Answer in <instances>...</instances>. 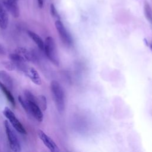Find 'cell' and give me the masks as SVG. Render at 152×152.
<instances>
[{
  "instance_id": "obj_11",
  "label": "cell",
  "mask_w": 152,
  "mask_h": 152,
  "mask_svg": "<svg viewBox=\"0 0 152 152\" xmlns=\"http://www.w3.org/2000/svg\"><path fill=\"white\" fill-rule=\"evenodd\" d=\"M8 11L4 6L1 1H0V27L5 30L8 25Z\"/></svg>"
},
{
  "instance_id": "obj_20",
  "label": "cell",
  "mask_w": 152,
  "mask_h": 152,
  "mask_svg": "<svg viewBox=\"0 0 152 152\" xmlns=\"http://www.w3.org/2000/svg\"><path fill=\"white\" fill-rule=\"evenodd\" d=\"M37 3H38V5L39 7L42 8L43 6V0H37Z\"/></svg>"
},
{
  "instance_id": "obj_22",
  "label": "cell",
  "mask_w": 152,
  "mask_h": 152,
  "mask_svg": "<svg viewBox=\"0 0 152 152\" xmlns=\"http://www.w3.org/2000/svg\"><path fill=\"white\" fill-rule=\"evenodd\" d=\"M150 48H151V50H152V43L150 45Z\"/></svg>"
},
{
  "instance_id": "obj_8",
  "label": "cell",
  "mask_w": 152,
  "mask_h": 152,
  "mask_svg": "<svg viewBox=\"0 0 152 152\" xmlns=\"http://www.w3.org/2000/svg\"><path fill=\"white\" fill-rule=\"evenodd\" d=\"M17 1V0H2L1 1L7 11L15 18H18L20 15V10Z\"/></svg>"
},
{
  "instance_id": "obj_21",
  "label": "cell",
  "mask_w": 152,
  "mask_h": 152,
  "mask_svg": "<svg viewBox=\"0 0 152 152\" xmlns=\"http://www.w3.org/2000/svg\"><path fill=\"white\" fill-rule=\"evenodd\" d=\"M3 50H2V48L1 47V45H0V52H2Z\"/></svg>"
},
{
  "instance_id": "obj_12",
  "label": "cell",
  "mask_w": 152,
  "mask_h": 152,
  "mask_svg": "<svg viewBox=\"0 0 152 152\" xmlns=\"http://www.w3.org/2000/svg\"><path fill=\"white\" fill-rule=\"evenodd\" d=\"M27 34L29 36V37L34 42V43L36 44L37 47L41 50H44V42L41 38V37L36 34V33L31 31V30H28L27 31Z\"/></svg>"
},
{
  "instance_id": "obj_14",
  "label": "cell",
  "mask_w": 152,
  "mask_h": 152,
  "mask_svg": "<svg viewBox=\"0 0 152 152\" xmlns=\"http://www.w3.org/2000/svg\"><path fill=\"white\" fill-rule=\"evenodd\" d=\"M144 15L148 21V22L152 25V9L148 2H145L144 5Z\"/></svg>"
},
{
  "instance_id": "obj_16",
  "label": "cell",
  "mask_w": 152,
  "mask_h": 152,
  "mask_svg": "<svg viewBox=\"0 0 152 152\" xmlns=\"http://www.w3.org/2000/svg\"><path fill=\"white\" fill-rule=\"evenodd\" d=\"M1 75L2 77V78L5 81V84H4V83L3 84H5L8 88L10 87H10H11L12 85V80H11L10 77L8 75L7 73H6L5 72H2L1 73Z\"/></svg>"
},
{
  "instance_id": "obj_10",
  "label": "cell",
  "mask_w": 152,
  "mask_h": 152,
  "mask_svg": "<svg viewBox=\"0 0 152 152\" xmlns=\"http://www.w3.org/2000/svg\"><path fill=\"white\" fill-rule=\"evenodd\" d=\"M27 101L28 102L29 107V113L32 115L37 121L42 122L43 119V114L42 113V109L34 102L28 100Z\"/></svg>"
},
{
  "instance_id": "obj_15",
  "label": "cell",
  "mask_w": 152,
  "mask_h": 152,
  "mask_svg": "<svg viewBox=\"0 0 152 152\" xmlns=\"http://www.w3.org/2000/svg\"><path fill=\"white\" fill-rule=\"evenodd\" d=\"M36 103L39 106L42 110H45L47 108L46 99L43 95H40L36 97Z\"/></svg>"
},
{
  "instance_id": "obj_13",
  "label": "cell",
  "mask_w": 152,
  "mask_h": 152,
  "mask_svg": "<svg viewBox=\"0 0 152 152\" xmlns=\"http://www.w3.org/2000/svg\"><path fill=\"white\" fill-rule=\"evenodd\" d=\"M0 88L2 91L3 92V93L4 94V95L6 96L8 102L12 104V106L14 107L15 105V101L10 90H9V88L2 82H0Z\"/></svg>"
},
{
  "instance_id": "obj_6",
  "label": "cell",
  "mask_w": 152,
  "mask_h": 152,
  "mask_svg": "<svg viewBox=\"0 0 152 152\" xmlns=\"http://www.w3.org/2000/svg\"><path fill=\"white\" fill-rule=\"evenodd\" d=\"M55 26L62 41L66 45L69 46L72 43V39L63 23L59 20H57L55 23Z\"/></svg>"
},
{
  "instance_id": "obj_7",
  "label": "cell",
  "mask_w": 152,
  "mask_h": 152,
  "mask_svg": "<svg viewBox=\"0 0 152 152\" xmlns=\"http://www.w3.org/2000/svg\"><path fill=\"white\" fill-rule=\"evenodd\" d=\"M37 135L39 138L42 140L45 146L52 152H58L59 151L58 147L54 142V141L42 130L39 129L37 131Z\"/></svg>"
},
{
  "instance_id": "obj_3",
  "label": "cell",
  "mask_w": 152,
  "mask_h": 152,
  "mask_svg": "<svg viewBox=\"0 0 152 152\" xmlns=\"http://www.w3.org/2000/svg\"><path fill=\"white\" fill-rule=\"evenodd\" d=\"M10 58L12 61L17 63H24L32 61L33 56L32 53L26 48L18 47L10 55Z\"/></svg>"
},
{
  "instance_id": "obj_5",
  "label": "cell",
  "mask_w": 152,
  "mask_h": 152,
  "mask_svg": "<svg viewBox=\"0 0 152 152\" xmlns=\"http://www.w3.org/2000/svg\"><path fill=\"white\" fill-rule=\"evenodd\" d=\"M4 115L8 119L11 125L17 132L22 134H26L27 131L20 121L17 119L14 112L8 107H5L3 110Z\"/></svg>"
},
{
  "instance_id": "obj_17",
  "label": "cell",
  "mask_w": 152,
  "mask_h": 152,
  "mask_svg": "<svg viewBox=\"0 0 152 152\" xmlns=\"http://www.w3.org/2000/svg\"><path fill=\"white\" fill-rule=\"evenodd\" d=\"M18 101L20 102V103L21 104L22 107L24 109V110L27 112L28 113H29V107H28V102L26 100V99L24 98L23 99L22 96H19L18 97Z\"/></svg>"
},
{
  "instance_id": "obj_9",
  "label": "cell",
  "mask_w": 152,
  "mask_h": 152,
  "mask_svg": "<svg viewBox=\"0 0 152 152\" xmlns=\"http://www.w3.org/2000/svg\"><path fill=\"white\" fill-rule=\"evenodd\" d=\"M25 75L28 77L30 80L35 84L39 86L42 84V80L37 70L33 67L25 68L23 71Z\"/></svg>"
},
{
  "instance_id": "obj_2",
  "label": "cell",
  "mask_w": 152,
  "mask_h": 152,
  "mask_svg": "<svg viewBox=\"0 0 152 152\" xmlns=\"http://www.w3.org/2000/svg\"><path fill=\"white\" fill-rule=\"evenodd\" d=\"M45 53L48 58L55 65H59V59L56 49L55 42L51 36L46 38L44 42Z\"/></svg>"
},
{
  "instance_id": "obj_4",
  "label": "cell",
  "mask_w": 152,
  "mask_h": 152,
  "mask_svg": "<svg viewBox=\"0 0 152 152\" xmlns=\"http://www.w3.org/2000/svg\"><path fill=\"white\" fill-rule=\"evenodd\" d=\"M4 126L11 150L13 151H20L21 148L20 141L11 125L7 120L4 121Z\"/></svg>"
},
{
  "instance_id": "obj_18",
  "label": "cell",
  "mask_w": 152,
  "mask_h": 152,
  "mask_svg": "<svg viewBox=\"0 0 152 152\" xmlns=\"http://www.w3.org/2000/svg\"><path fill=\"white\" fill-rule=\"evenodd\" d=\"M24 97L25 99L27 100L28 101H31L33 102H34L36 103V97L31 91H30L29 90H25L24 92Z\"/></svg>"
},
{
  "instance_id": "obj_1",
  "label": "cell",
  "mask_w": 152,
  "mask_h": 152,
  "mask_svg": "<svg viewBox=\"0 0 152 152\" xmlns=\"http://www.w3.org/2000/svg\"><path fill=\"white\" fill-rule=\"evenodd\" d=\"M50 90L58 112L62 113L65 109V94L62 87L58 81L53 80L50 83Z\"/></svg>"
},
{
  "instance_id": "obj_19",
  "label": "cell",
  "mask_w": 152,
  "mask_h": 152,
  "mask_svg": "<svg viewBox=\"0 0 152 152\" xmlns=\"http://www.w3.org/2000/svg\"><path fill=\"white\" fill-rule=\"evenodd\" d=\"M50 14H51L52 17H56V18L59 17L58 12H57L56 8H55V5L53 4H51L50 5Z\"/></svg>"
}]
</instances>
